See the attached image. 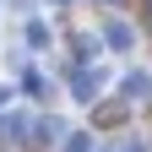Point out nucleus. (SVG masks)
I'll list each match as a JSON object with an SVG mask.
<instances>
[{
  "instance_id": "obj_1",
  "label": "nucleus",
  "mask_w": 152,
  "mask_h": 152,
  "mask_svg": "<svg viewBox=\"0 0 152 152\" xmlns=\"http://www.w3.org/2000/svg\"><path fill=\"white\" fill-rule=\"evenodd\" d=\"M103 44H109V49H120V54H125V49H136V27H130V22H120V16H114V22L103 27Z\"/></svg>"
},
{
  "instance_id": "obj_4",
  "label": "nucleus",
  "mask_w": 152,
  "mask_h": 152,
  "mask_svg": "<svg viewBox=\"0 0 152 152\" xmlns=\"http://www.w3.org/2000/svg\"><path fill=\"white\" fill-rule=\"evenodd\" d=\"M6 98H11V87H0V109H6Z\"/></svg>"
},
{
  "instance_id": "obj_2",
  "label": "nucleus",
  "mask_w": 152,
  "mask_h": 152,
  "mask_svg": "<svg viewBox=\"0 0 152 152\" xmlns=\"http://www.w3.org/2000/svg\"><path fill=\"white\" fill-rule=\"evenodd\" d=\"M147 87H152V71H130L120 82V92H130V98H147Z\"/></svg>"
},
{
  "instance_id": "obj_5",
  "label": "nucleus",
  "mask_w": 152,
  "mask_h": 152,
  "mask_svg": "<svg viewBox=\"0 0 152 152\" xmlns=\"http://www.w3.org/2000/svg\"><path fill=\"white\" fill-rule=\"evenodd\" d=\"M103 6H120V0H103Z\"/></svg>"
},
{
  "instance_id": "obj_3",
  "label": "nucleus",
  "mask_w": 152,
  "mask_h": 152,
  "mask_svg": "<svg viewBox=\"0 0 152 152\" xmlns=\"http://www.w3.org/2000/svg\"><path fill=\"white\" fill-rule=\"evenodd\" d=\"M27 44L44 49V44H49V27H44V22H27Z\"/></svg>"
}]
</instances>
